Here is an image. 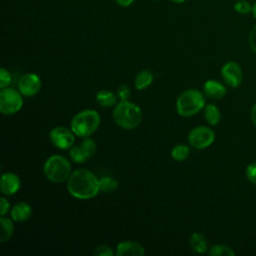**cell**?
<instances>
[{
    "mask_svg": "<svg viewBox=\"0 0 256 256\" xmlns=\"http://www.w3.org/2000/svg\"><path fill=\"white\" fill-rule=\"evenodd\" d=\"M10 209V203L5 197L0 198V213L1 215H5Z\"/></svg>",
    "mask_w": 256,
    "mask_h": 256,
    "instance_id": "obj_30",
    "label": "cell"
},
{
    "mask_svg": "<svg viewBox=\"0 0 256 256\" xmlns=\"http://www.w3.org/2000/svg\"><path fill=\"white\" fill-rule=\"evenodd\" d=\"M144 253V247L135 241L120 242L117 245L115 252L117 256H142Z\"/></svg>",
    "mask_w": 256,
    "mask_h": 256,
    "instance_id": "obj_14",
    "label": "cell"
},
{
    "mask_svg": "<svg viewBox=\"0 0 256 256\" xmlns=\"http://www.w3.org/2000/svg\"><path fill=\"white\" fill-rule=\"evenodd\" d=\"M246 177L248 181L254 185H256V162L250 163L245 171Z\"/></svg>",
    "mask_w": 256,
    "mask_h": 256,
    "instance_id": "obj_26",
    "label": "cell"
},
{
    "mask_svg": "<svg viewBox=\"0 0 256 256\" xmlns=\"http://www.w3.org/2000/svg\"><path fill=\"white\" fill-rule=\"evenodd\" d=\"M205 107V97L197 89L184 90L177 98V112L182 117H190L197 114Z\"/></svg>",
    "mask_w": 256,
    "mask_h": 256,
    "instance_id": "obj_4",
    "label": "cell"
},
{
    "mask_svg": "<svg viewBox=\"0 0 256 256\" xmlns=\"http://www.w3.org/2000/svg\"><path fill=\"white\" fill-rule=\"evenodd\" d=\"M252 6L253 4H251L248 0H238L234 3V10L241 15H247L252 13Z\"/></svg>",
    "mask_w": 256,
    "mask_h": 256,
    "instance_id": "obj_24",
    "label": "cell"
},
{
    "mask_svg": "<svg viewBox=\"0 0 256 256\" xmlns=\"http://www.w3.org/2000/svg\"><path fill=\"white\" fill-rule=\"evenodd\" d=\"M32 215V207L27 202L21 201L16 203L11 209V218L16 222H23Z\"/></svg>",
    "mask_w": 256,
    "mask_h": 256,
    "instance_id": "obj_15",
    "label": "cell"
},
{
    "mask_svg": "<svg viewBox=\"0 0 256 256\" xmlns=\"http://www.w3.org/2000/svg\"><path fill=\"white\" fill-rule=\"evenodd\" d=\"M41 78L36 73H26L18 81V90L23 96L32 97L41 89Z\"/></svg>",
    "mask_w": 256,
    "mask_h": 256,
    "instance_id": "obj_10",
    "label": "cell"
},
{
    "mask_svg": "<svg viewBox=\"0 0 256 256\" xmlns=\"http://www.w3.org/2000/svg\"><path fill=\"white\" fill-rule=\"evenodd\" d=\"M221 76L225 83L232 88H237L243 80L242 69L240 65L234 61H229L222 66Z\"/></svg>",
    "mask_w": 256,
    "mask_h": 256,
    "instance_id": "obj_11",
    "label": "cell"
},
{
    "mask_svg": "<svg viewBox=\"0 0 256 256\" xmlns=\"http://www.w3.org/2000/svg\"><path fill=\"white\" fill-rule=\"evenodd\" d=\"M189 153H190V149L187 145L178 144V145H176L172 148L171 157L174 160H176L178 162H181V161H184L188 158Z\"/></svg>",
    "mask_w": 256,
    "mask_h": 256,
    "instance_id": "obj_21",
    "label": "cell"
},
{
    "mask_svg": "<svg viewBox=\"0 0 256 256\" xmlns=\"http://www.w3.org/2000/svg\"><path fill=\"white\" fill-rule=\"evenodd\" d=\"M250 117H251V121H252L253 124L256 126V103L252 106L251 113H250Z\"/></svg>",
    "mask_w": 256,
    "mask_h": 256,
    "instance_id": "obj_32",
    "label": "cell"
},
{
    "mask_svg": "<svg viewBox=\"0 0 256 256\" xmlns=\"http://www.w3.org/2000/svg\"><path fill=\"white\" fill-rule=\"evenodd\" d=\"M135 0H115V2L121 7H129Z\"/></svg>",
    "mask_w": 256,
    "mask_h": 256,
    "instance_id": "obj_31",
    "label": "cell"
},
{
    "mask_svg": "<svg viewBox=\"0 0 256 256\" xmlns=\"http://www.w3.org/2000/svg\"><path fill=\"white\" fill-rule=\"evenodd\" d=\"M67 190L74 198L91 199L100 192L99 179L88 169H77L71 173L67 180Z\"/></svg>",
    "mask_w": 256,
    "mask_h": 256,
    "instance_id": "obj_1",
    "label": "cell"
},
{
    "mask_svg": "<svg viewBox=\"0 0 256 256\" xmlns=\"http://www.w3.org/2000/svg\"><path fill=\"white\" fill-rule=\"evenodd\" d=\"M204 117L208 124L215 126L221 120V113L219 108L214 104H208L204 107Z\"/></svg>",
    "mask_w": 256,
    "mask_h": 256,
    "instance_id": "obj_20",
    "label": "cell"
},
{
    "mask_svg": "<svg viewBox=\"0 0 256 256\" xmlns=\"http://www.w3.org/2000/svg\"><path fill=\"white\" fill-rule=\"evenodd\" d=\"M113 120L122 129L132 130L138 127L142 121L141 108L129 100L120 101L114 106Z\"/></svg>",
    "mask_w": 256,
    "mask_h": 256,
    "instance_id": "obj_2",
    "label": "cell"
},
{
    "mask_svg": "<svg viewBox=\"0 0 256 256\" xmlns=\"http://www.w3.org/2000/svg\"><path fill=\"white\" fill-rule=\"evenodd\" d=\"M96 143L89 136L84 137L79 146H73L70 148L69 155L75 163H84L91 158L96 152Z\"/></svg>",
    "mask_w": 256,
    "mask_h": 256,
    "instance_id": "obj_9",
    "label": "cell"
},
{
    "mask_svg": "<svg viewBox=\"0 0 256 256\" xmlns=\"http://www.w3.org/2000/svg\"><path fill=\"white\" fill-rule=\"evenodd\" d=\"M209 254L211 256H233L235 255V251L228 245L215 244L210 248Z\"/></svg>",
    "mask_w": 256,
    "mask_h": 256,
    "instance_id": "obj_23",
    "label": "cell"
},
{
    "mask_svg": "<svg viewBox=\"0 0 256 256\" xmlns=\"http://www.w3.org/2000/svg\"><path fill=\"white\" fill-rule=\"evenodd\" d=\"M13 220V219H12ZM6 217L5 215H1L0 224H1V234H0V242L8 241L14 233V224L13 221Z\"/></svg>",
    "mask_w": 256,
    "mask_h": 256,
    "instance_id": "obj_19",
    "label": "cell"
},
{
    "mask_svg": "<svg viewBox=\"0 0 256 256\" xmlns=\"http://www.w3.org/2000/svg\"><path fill=\"white\" fill-rule=\"evenodd\" d=\"M49 138L52 144L58 149L66 150L73 147L75 141V134L71 130V128H67L64 126H56L54 127L50 133Z\"/></svg>",
    "mask_w": 256,
    "mask_h": 256,
    "instance_id": "obj_8",
    "label": "cell"
},
{
    "mask_svg": "<svg viewBox=\"0 0 256 256\" xmlns=\"http://www.w3.org/2000/svg\"><path fill=\"white\" fill-rule=\"evenodd\" d=\"M22 94L14 88H3L0 91V112L3 115L17 113L23 105Z\"/></svg>",
    "mask_w": 256,
    "mask_h": 256,
    "instance_id": "obj_6",
    "label": "cell"
},
{
    "mask_svg": "<svg viewBox=\"0 0 256 256\" xmlns=\"http://www.w3.org/2000/svg\"><path fill=\"white\" fill-rule=\"evenodd\" d=\"M153 79H154V77H153L152 72L148 69H143L140 72H138V74L136 75L135 80H134V85H135L136 89L144 90L152 84Z\"/></svg>",
    "mask_w": 256,
    "mask_h": 256,
    "instance_id": "obj_18",
    "label": "cell"
},
{
    "mask_svg": "<svg viewBox=\"0 0 256 256\" xmlns=\"http://www.w3.org/2000/svg\"><path fill=\"white\" fill-rule=\"evenodd\" d=\"M94 254L98 255V256H113L114 252L107 245H99L98 247H96Z\"/></svg>",
    "mask_w": 256,
    "mask_h": 256,
    "instance_id": "obj_28",
    "label": "cell"
},
{
    "mask_svg": "<svg viewBox=\"0 0 256 256\" xmlns=\"http://www.w3.org/2000/svg\"><path fill=\"white\" fill-rule=\"evenodd\" d=\"M100 121V115L96 110L85 109L74 115L70 128L76 136L84 138L92 135L98 129Z\"/></svg>",
    "mask_w": 256,
    "mask_h": 256,
    "instance_id": "obj_3",
    "label": "cell"
},
{
    "mask_svg": "<svg viewBox=\"0 0 256 256\" xmlns=\"http://www.w3.org/2000/svg\"><path fill=\"white\" fill-rule=\"evenodd\" d=\"M190 246L192 250L196 253L203 254L208 249V241L207 238L200 232H194L189 239Z\"/></svg>",
    "mask_w": 256,
    "mask_h": 256,
    "instance_id": "obj_17",
    "label": "cell"
},
{
    "mask_svg": "<svg viewBox=\"0 0 256 256\" xmlns=\"http://www.w3.org/2000/svg\"><path fill=\"white\" fill-rule=\"evenodd\" d=\"M118 187V182L113 177L105 176L99 179V188L100 191L104 193H111L114 192Z\"/></svg>",
    "mask_w": 256,
    "mask_h": 256,
    "instance_id": "obj_22",
    "label": "cell"
},
{
    "mask_svg": "<svg viewBox=\"0 0 256 256\" xmlns=\"http://www.w3.org/2000/svg\"><path fill=\"white\" fill-rule=\"evenodd\" d=\"M248 44H249L250 49L254 53H256V24L250 30V33L248 36Z\"/></svg>",
    "mask_w": 256,
    "mask_h": 256,
    "instance_id": "obj_29",
    "label": "cell"
},
{
    "mask_svg": "<svg viewBox=\"0 0 256 256\" xmlns=\"http://www.w3.org/2000/svg\"><path fill=\"white\" fill-rule=\"evenodd\" d=\"M203 93L206 97L210 99L219 100L226 95L227 89L221 82L214 79H210L204 83Z\"/></svg>",
    "mask_w": 256,
    "mask_h": 256,
    "instance_id": "obj_13",
    "label": "cell"
},
{
    "mask_svg": "<svg viewBox=\"0 0 256 256\" xmlns=\"http://www.w3.org/2000/svg\"><path fill=\"white\" fill-rule=\"evenodd\" d=\"M12 77L9 71L5 68L0 69V88H6L10 83H11Z\"/></svg>",
    "mask_w": 256,
    "mask_h": 256,
    "instance_id": "obj_25",
    "label": "cell"
},
{
    "mask_svg": "<svg viewBox=\"0 0 256 256\" xmlns=\"http://www.w3.org/2000/svg\"><path fill=\"white\" fill-rule=\"evenodd\" d=\"M170 1H172L174 3H177V4H181V3H184L187 0H170Z\"/></svg>",
    "mask_w": 256,
    "mask_h": 256,
    "instance_id": "obj_34",
    "label": "cell"
},
{
    "mask_svg": "<svg viewBox=\"0 0 256 256\" xmlns=\"http://www.w3.org/2000/svg\"><path fill=\"white\" fill-rule=\"evenodd\" d=\"M153 1H159V0H153Z\"/></svg>",
    "mask_w": 256,
    "mask_h": 256,
    "instance_id": "obj_35",
    "label": "cell"
},
{
    "mask_svg": "<svg viewBox=\"0 0 256 256\" xmlns=\"http://www.w3.org/2000/svg\"><path fill=\"white\" fill-rule=\"evenodd\" d=\"M117 95L120 99V101H124V100H128L130 95H131V91L129 89V87L127 85H120L117 88Z\"/></svg>",
    "mask_w": 256,
    "mask_h": 256,
    "instance_id": "obj_27",
    "label": "cell"
},
{
    "mask_svg": "<svg viewBox=\"0 0 256 256\" xmlns=\"http://www.w3.org/2000/svg\"><path fill=\"white\" fill-rule=\"evenodd\" d=\"M252 15L256 19V1L253 3V6H252Z\"/></svg>",
    "mask_w": 256,
    "mask_h": 256,
    "instance_id": "obj_33",
    "label": "cell"
},
{
    "mask_svg": "<svg viewBox=\"0 0 256 256\" xmlns=\"http://www.w3.org/2000/svg\"><path fill=\"white\" fill-rule=\"evenodd\" d=\"M215 140L214 131L207 126H196L188 134V142L195 149H205Z\"/></svg>",
    "mask_w": 256,
    "mask_h": 256,
    "instance_id": "obj_7",
    "label": "cell"
},
{
    "mask_svg": "<svg viewBox=\"0 0 256 256\" xmlns=\"http://www.w3.org/2000/svg\"><path fill=\"white\" fill-rule=\"evenodd\" d=\"M45 177L54 183H63L71 175V164L62 155H52L48 157L43 166Z\"/></svg>",
    "mask_w": 256,
    "mask_h": 256,
    "instance_id": "obj_5",
    "label": "cell"
},
{
    "mask_svg": "<svg viewBox=\"0 0 256 256\" xmlns=\"http://www.w3.org/2000/svg\"><path fill=\"white\" fill-rule=\"evenodd\" d=\"M21 186L19 176L13 172H5L1 176L0 190L3 195L10 196L17 193Z\"/></svg>",
    "mask_w": 256,
    "mask_h": 256,
    "instance_id": "obj_12",
    "label": "cell"
},
{
    "mask_svg": "<svg viewBox=\"0 0 256 256\" xmlns=\"http://www.w3.org/2000/svg\"><path fill=\"white\" fill-rule=\"evenodd\" d=\"M118 95L107 89H102L96 94V101L102 107H112L118 103Z\"/></svg>",
    "mask_w": 256,
    "mask_h": 256,
    "instance_id": "obj_16",
    "label": "cell"
}]
</instances>
